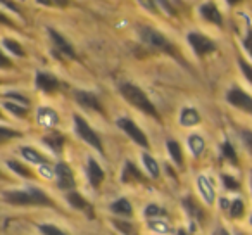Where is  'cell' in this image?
<instances>
[{
	"instance_id": "e0dca14e",
	"label": "cell",
	"mask_w": 252,
	"mask_h": 235,
	"mask_svg": "<svg viewBox=\"0 0 252 235\" xmlns=\"http://www.w3.org/2000/svg\"><path fill=\"white\" fill-rule=\"evenodd\" d=\"M197 123H200V114L197 112V109L193 107H185L180 114V125L182 127H195Z\"/></svg>"
},
{
	"instance_id": "816d5d0a",
	"label": "cell",
	"mask_w": 252,
	"mask_h": 235,
	"mask_svg": "<svg viewBox=\"0 0 252 235\" xmlns=\"http://www.w3.org/2000/svg\"><path fill=\"white\" fill-rule=\"evenodd\" d=\"M251 185H252V171H251Z\"/></svg>"
},
{
	"instance_id": "5b68a950",
	"label": "cell",
	"mask_w": 252,
	"mask_h": 235,
	"mask_svg": "<svg viewBox=\"0 0 252 235\" xmlns=\"http://www.w3.org/2000/svg\"><path fill=\"white\" fill-rule=\"evenodd\" d=\"M74 128H76V134L80 135L87 144H90L92 147L97 149L98 152H104V147H102V142H100V138H98V135L95 134L90 125L78 114L74 116Z\"/></svg>"
},
{
	"instance_id": "484cf974",
	"label": "cell",
	"mask_w": 252,
	"mask_h": 235,
	"mask_svg": "<svg viewBox=\"0 0 252 235\" xmlns=\"http://www.w3.org/2000/svg\"><path fill=\"white\" fill-rule=\"evenodd\" d=\"M4 107L7 109L9 112H12L14 116H18V118H25V116L28 114V107L18 104V102H5Z\"/></svg>"
},
{
	"instance_id": "74e56055",
	"label": "cell",
	"mask_w": 252,
	"mask_h": 235,
	"mask_svg": "<svg viewBox=\"0 0 252 235\" xmlns=\"http://www.w3.org/2000/svg\"><path fill=\"white\" fill-rule=\"evenodd\" d=\"M40 232L43 235H66L61 228L54 227V225H40Z\"/></svg>"
},
{
	"instance_id": "7402d4cb",
	"label": "cell",
	"mask_w": 252,
	"mask_h": 235,
	"mask_svg": "<svg viewBox=\"0 0 252 235\" xmlns=\"http://www.w3.org/2000/svg\"><path fill=\"white\" fill-rule=\"evenodd\" d=\"M166 147H168V152L171 154L173 161L176 163L178 166L183 165V154H182V147L176 140H168L166 142Z\"/></svg>"
},
{
	"instance_id": "f35d334b",
	"label": "cell",
	"mask_w": 252,
	"mask_h": 235,
	"mask_svg": "<svg viewBox=\"0 0 252 235\" xmlns=\"http://www.w3.org/2000/svg\"><path fill=\"white\" fill-rule=\"evenodd\" d=\"M138 4L144 9H147L149 12H152V14H159V7L154 0H138Z\"/></svg>"
},
{
	"instance_id": "f546056e",
	"label": "cell",
	"mask_w": 252,
	"mask_h": 235,
	"mask_svg": "<svg viewBox=\"0 0 252 235\" xmlns=\"http://www.w3.org/2000/svg\"><path fill=\"white\" fill-rule=\"evenodd\" d=\"M112 225H114L116 228H118L121 234H125V235H135V227L130 223V221H121V220H116V221H112Z\"/></svg>"
},
{
	"instance_id": "9a60e30c",
	"label": "cell",
	"mask_w": 252,
	"mask_h": 235,
	"mask_svg": "<svg viewBox=\"0 0 252 235\" xmlns=\"http://www.w3.org/2000/svg\"><path fill=\"white\" fill-rule=\"evenodd\" d=\"M87 175L88 180L94 187H98L102 182H104V169L98 166V163L95 159H88V168H87Z\"/></svg>"
},
{
	"instance_id": "ffe728a7",
	"label": "cell",
	"mask_w": 252,
	"mask_h": 235,
	"mask_svg": "<svg viewBox=\"0 0 252 235\" xmlns=\"http://www.w3.org/2000/svg\"><path fill=\"white\" fill-rule=\"evenodd\" d=\"M183 206H185V209L190 213V216L193 218V220H197L200 225H204V218H206V213L202 211V207L197 206L195 202H193L190 197H187V199H183Z\"/></svg>"
},
{
	"instance_id": "60d3db41",
	"label": "cell",
	"mask_w": 252,
	"mask_h": 235,
	"mask_svg": "<svg viewBox=\"0 0 252 235\" xmlns=\"http://www.w3.org/2000/svg\"><path fill=\"white\" fill-rule=\"evenodd\" d=\"M151 228H152V230H156V232H161V234L169 232V225L166 223V221H158V220L151 221Z\"/></svg>"
},
{
	"instance_id": "f5cc1de1",
	"label": "cell",
	"mask_w": 252,
	"mask_h": 235,
	"mask_svg": "<svg viewBox=\"0 0 252 235\" xmlns=\"http://www.w3.org/2000/svg\"><path fill=\"white\" fill-rule=\"evenodd\" d=\"M251 225H252V216H251Z\"/></svg>"
},
{
	"instance_id": "83f0119b",
	"label": "cell",
	"mask_w": 252,
	"mask_h": 235,
	"mask_svg": "<svg viewBox=\"0 0 252 235\" xmlns=\"http://www.w3.org/2000/svg\"><path fill=\"white\" fill-rule=\"evenodd\" d=\"M142 161H144V166L147 168V171L151 173V176L158 178L159 176V166H158V163H156V159L149 154H144L142 156Z\"/></svg>"
},
{
	"instance_id": "4dcf8cb0",
	"label": "cell",
	"mask_w": 252,
	"mask_h": 235,
	"mask_svg": "<svg viewBox=\"0 0 252 235\" xmlns=\"http://www.w3.org/2000/svg\"><path fill=\"white\" fill-rule=\"evenodd\" d=\"M21 137V134L16 130H11L7 127H0V144H4V142H9L12 138H18Z\"/></svg>"
},
{
	"instance_id": "7a4b0ae2",
	"label": "cell",
	"mask_w": 252,
	"mask_h": 235,
	"mask_svg": "<svg viewBox=\"0 0 252 235\" xmlns=\"http://www.w3.org/2000/svg\"><path fill=\"white\" fill-rule=\"evenodd\" d=\"M138 35H140V40L147 47H151V49L158 50V52L168 54V56L182 61V57H180L178 50H176V47L173 45L171 40H168L161 32H158L156 28H152V26H140V28H138Z\"/></svg>"
},
{
	"instance_id": "c3c4849f",
	"label": "cell",
	"mask_w": 252,
	"mask_h": 235,
	"mask_svg": "<svg viewBox=\"0 0 252 235\" xmlns=\"http://www.w3.org/2000/svg\"><path fill=\"white\" fill-rule=\"evenodd\" d=\"M214 235H230V234H228L224 228H220V230H216V234H214Z\"/></svg>"
},
{
	"instance_id": "6da1fadb",
	"label": "cell",
	"mask_w": 252,
	"mask_h": 235,
	"mask_svg": "<svg viewBox=\"0 0 252 235\" xmlns=\"http://www.w3.org/2000/svg\"><path fill=\"white\" fill-rule=\"evenodd\" d=\"M4 199L14 206H54L52 199L36 187L25 190H9L5 192Z\"/></svg>"
},
{
	"instance_id": "3957f363",
	"label": "cell",
	"mask_w": 252,
	"mask_h": 235,
	"mask_svg": "<svg viewBox=\"0 0 252 235\" xmlns=\"http://www.w3.org/2000/svg\"><path fill=\"white\" fill-rule=\"evenodd\" d=\"M119 92H121L123 97L130 102L133 107L140 109L142 112H145V114L152 116V118H156L158 121H161V116H159L156 105L149 101V97L145 95V92L142 90V88H138L137 85H133V83H123L121 87H119Z\"/></svg>"
},
{
	"instance_id": "8d00e7d4",
	"label": "cell",
	"mask_w": 252,
	"mask_h": 235,
	"mask_svg": "<svg viewBox=\"0 0 252 235\" xmlns=\"http://www.w3.org/2000/svg\"><path fill=\"white\" fill-rule=\"evenodd\" d=\"M238 64H240V69H242V73H244V76L252 83V66L249 63H245V59L240 56H238Z\"/></svg>"
},
{
	"instance_id": "d590c367",
	"label": "cell",
	"mask_w": 252,
	"mask_h": 235,
	"mask_svg": "<svg viewBox=\"0 0 252 235\" xmlns=\"http://www.w3.org/2000/svg\"><path fill=\"white\" fill-rule=\"evenodd\" d=\"M0 4L5 5V7H7L11 12H16V14H18V16H21V18H25V12H23V9L19 7L18 4H16L14 0H0Z\"/></svg>"
},
{
	"instance_id": "52a82bcc",
	"label": "cell",
	"mask_w": 252,
	"mask_h": 235,
	"mask_svg": "<svg viewBox=\"0 0 252 235\" xmlns=\"http://www.w3.org/2000/svg\"><path fill=\"white\" fill-rule=\"evenodd\" d=\"M226 101L230 102L233 107L252 114V97L249 94H245L242 88H231V90H228Z\"/></svg>"
},
{
	"instance_id": "cb8c5ba5",
	"label": "cell",
	"mask_w": 252,
	"mask_h": 235,
	"mask_svg": "<svg viewBox=\"0 0 252 235\" xmlns=\"http://www.w3.org/2000/svg\"><path fill=\"white\" fill-rule=\"evenodd\" d=\"M111 209L118 214H125V216H130L131 214V204L126 199H118L116 202H112Z\"/></svg>"
},
{
	"instance_id": "db71d44e",
	"label": "cell",
	"mask_w": 252,
	"mask_h": 235,
	"mask_svg": "<svg viewBox=\"0 0 252 235\" xmlns=\"http://www.w3.org/2000/svg\"><path fill=\"white\" fill-rule=\"evenodd\" d=\"M0 118H2V112H0Z\"/></svg>"
},
{
	"instance_id": "4316f807",
	"label": "cell",
	"mask_w": 252,
	"mask_h": 235,
	"mask_svg": "<svg viewBox=\"0 0 252 235\" xmlns=\"http://www.w3.org/2000/svg\"><path fill=\"white\" fill-rule=\"evenodd\" d=\"M2 43H4L5 49L11 50L14 56L25 57V50H23V47H21V43H19V42H16V40H12V38H4V40H2Z\"/></svg>"
},
{
	"instance_id": "ab89813d",
	"label": "cell",
	"mask_w": 252,
	"mask_h": 235,
	"mask_svg": "<svg viewBox=\"0 0 252 235\" xmlns=\"http://www.w3.org/2000/svg\"><path fill=\"white\" fill-rule=\"evenodd\" d=\"M221 180H223L224 187H226L228 190H237L238 187H240V183H238L235 178H231L230 175H221Z\"/></svg>"
},
{
	"instance_id": "d4e9b609",
	"label": "cell",
	"mask_w": 252,
	"mask_h": 235,
	"mask_svg": "<svg viewBox=\"0 0 252 235\" xmlns=\"http://www.w3.org/2000/svg\"><path fill=\"white\" fill-rule=\"evenodd\" d=\"M7 166L14 173H18L19 176H23V178H33V173L30 171V168H26V166L21 165V163H18V161H7Z\"/></svg>"
},
{
	"instance_id": "e575fe53",
	"label": "cell",
	"mask_w": 252,
	"mask_h": 235,
	"mask_svg": "<svg viewBox=\"0 0 252 235\" xmlns=\"http://www.w3.org/2000/svg\"><path fill=\"white\" fill-rule=\"evenodd\" d=\"M40 5H47V7H67L69 0H36Z\"/></svg>"
},
{
	"instance_id": "836d02e7",
	"label": "cell",
	"mask_w": 252,
	"mask_h": 235,
	"mask_svg": "<svg viewBox=\"0 0 252 235\" xmlns=\"http://www.w3.org/2000/svg\"><path fill=\"white\" fill-rule=\"evenodd\" d=\"M230 214H231V218H240L242 214H244V202H242L240 199L233 201V202L230 204Z\"/></svg>"
},
{
	"instance_id": "30bf717a",
	"label": "cell",
	"mask_w": 252,
	"mask_h": 235,
	"mask_svg": "<svg viewBox=\"0 0 252 235\" xmlns=\"http://www.w3.org/2000/svg\"><path fill=\"white\" fill-rule=\"evenodd\" d=\"M49 36L52 38V42H54V45H56L57 52L63 54V56L67 57V59H74V57H76L73 45H71V43L67 42V40L64 38V36L61 35L59 32H56L54 28H49Z\"/></svg>"
},
{
	"instance_id": "ee69618b",
	"label": "cell",
	"mask_w": 252,
	"mask_h": 235,
	"mask_svg": "<svg viewBox=\"0 0 252 235\" xmlns=\"http://www.w3.org/2000/svg\"><path fill=\"white\" fill-rule=\"evenodd\" d=\"M242 140H244L245 147H247L249 151L252 152V132H249V130L242 132Z\"/></svg>"
},
{
	"instance_id": "f1b7e54d",
	"label": "cell",
	"mask_w": 252,
	"mask_h": 235,
	"mask_svg": "<svg viewBox=\"0 0 252 235\" xmlns=\"http://www.w3.org/2000/svg\"><path fill=\"white\" fill-rule=\"evenodd\" d=\"M221 152H223V158H226L231 165H238V158H237V154H235V149L231 147L230 142H224L223 147H221Z\"/></svg>"
},
{
	"instance_id": "1f68e13d",
	"label": "cell",
	"mask_w": 252,
	"mask_h": 235,
	"mask_svg": "<svg viewBox=\"0 0 252 235\" xmlns=\"http://www.w3.org/2000/svg\"><path fill=\"white\" fill-rule=\"evenodd\" d=\"M156 4H158V7H161L162 11L166 12L168 16H171V18H175L176 14H178V11H176L175 5L169 2V0H156Z\"/></svg>"
},
{
	"instance_id": "ba28073f",
	"label": "cell",
	"mask_w": 252,
	"mask_h": 235,
	"mask_svg": "<svg viewBox=\"0 0 252 235\" xmlns=\"http://www.w3.org/2000/svg\"><path fill=\"white\" fill-rule=\"evenodd\" d=\"M199 14L202 16L204 21L213 23V25H216V26H223V16H221L220 9L216 7V4H214L213 0H207V2H204V4L200 5Z\"/></svg>"
},
{
	"instance_id": "ac0fdd59",
	"label": "cell",
	"mask_w": 252,
	"mask_h": 235,
	"mask_svg": "<svg viewBox=\"0 0 252 235\" xmlns=\"http://www.w3.org/2000/svg\"><path fill=\"white\" fill-rule=\"evenodd\" d=\"M42 142L47 145V147L50 149V151L54 152H61L64 147V137L61 134H57V132H50L49 135H45V137L42 138Z\"/></svg>"
},
{
	"instance_id": "44dd1931",
	"label": "cell",
	"mask_w": 252,
	"mask_h": 235,
	"mask_svg": "<svg viewBox=\"0 0 252 235\" xmlns=\"http://www.w3.org/2000/svg\"><path fill=\"white\" fill-rule=\"evenodd\" d=\"M21 154L26 161L33 163V165H45L47 163V158L43 154H40L36 149L33 147H21Z\"/></svg>"
},
{
	"instance_id": "f907efd6",
	"label": "cell",
	"mask_w": 252,
	"mask_h": 235,
	"mask_svg": "<svg viewBox=\"0 0 252 235\" xmlns=\"http://www.w3.org/2000/svg\"><path fill=\"white\" fill-rule=\"evenodd\" d=\"M176 235H187V232H183V230H178V232H176Z\"/></svg>"
},
{
	"instance_id": "d6986e66",
	"label": "cell",
	"mask_w": 252,
	"mask_h": 235,
	"mask_svg": "<svg viewBox=\"0 0 252 235\" xmlns=\"http://www.w3.org/2000/svg\"><path fill=\"white\" fill-rule=\"evenodd\" d=\"M67 202H69L73 207H76V209L87 211L90 216H94V214H92V207H90V204H88V201L83 199V197H81L78 192H74V190H71V192L67 194Z\"/></svg>"
},
{
	"instance_id": "f6af8a7d",
	"label": "cell",
	"mask_w": 252,
	"mask_h": 235,
	"mask_svg": "<svg viewBox=\"0 0 252 235\" xmlns=\"http://www.w3.org/2000/svg\"><path fill=\"white\" fill-rule=\"evenodd\" d=\"M7 97H9V99H12V101L18 102V104H21V105H28V104H30V101L25 97V95H19V94H7Z\"/></svg>"
},
{
	"instance_id": "603a6c76",
	"label": "cell",
	"mask_w": 252,
	"mask_h": 235,
	"mask_svg": "<svg viewBox=\"0 0 252 235\" xmlns=\"http://www.w3.org/2000/svg\"><path fill=\"white\" fill-rule=\"evenodd\" d=\"M189 147H190V151H192L193 156H200L204 151V147H206V142H204V138L200 137V135H190L189 137Z\"/></svg>"
},
{
	"instance_id": "2e32d148",
	"label": "cell",
	"mask_w": 252,
	"mask_h": 235,
	"mask_svg": "<svg viewBox=\"0 0 252 235\" xmlns=\"http://www.w3.org/2000/svg\"><path fill=\"white\" fill-rule=\"evenodd\" d=\"M197 187H199V192L202 196V199L206 201L207 204H213L214 202V189H213V183L207 176H199L197 180Z\"/></svg>"
},
{
	"instance_id": "11a10c76",
	"label": "cell",
	"mask_w": 252,
	"mask_h": 235,
	"mask_svg": "<svg viewBox=\"0 0 252 235\" xmlns=\"http://www.w3.org/2000/svg\"><path fill=\"white\" fill-rule=\"evenodd\" d=\"M0 83H2V80H0Z\"/></svg>"
},
{
	"instance_id": "4fadbf2b",
	"label": "cell",
	"mask_w": 252,
	"mask_h": 235,
	"mask_svg": "<svg viewBox=\"0 0 252 235\" xmlns=\"http://www.w3.org/2000/svg\"><path fill=\"white\" fill-rule=\"evenodd\" d=\"M36 120L42 127L45 128H52L59 123V116H57L56 111H52L50 107H40L38 112H36Z\"/></svg>"
},
{
	"instance_id": "d6a6232c",
	"label": "cell",
	"mask_w": 252,
	"mask_h": 235,
	"mask_svg": "<svg viewBox=\"0 0 252 235\" xmlns=\"http://www.w3.org/2000/svg\"><path fill=\"white\" fill-rule=\"evenodd\" d=\"M166 211L162 209V207H159L158 204H151V206H147V209H145V216L147 218H159V216H164Z\"/></svg>"
},
{
	"instance_id": "7c38bea8",
	"label": "cell",
	"mask_w": 252,
	"mask_h": 235,
	"mask_svg": "<svg viewBox=\"0 0 252 235\" xmlns=\"http://www.w3.org/2000/svg\"><path fill=\"white\" fill-rule=\"evenodd\" d=\"M36 88L45 94H54L59 88V80L49 73H38L36 74Z\"/></svg>"
},
{
	"instance_id": "7bdbcfd3",
	"label": "cell",
	"mask_w": 252,
	"mask_h": 235,
	"mask_svg": "<svg viewBox=\"0 0 252 235\" xmlns=\"http://www.w3.org/2000/svg\"><path fill=\"white\" fill-rule=\"evenodd\" d=\"M11 67H12V61L0 50V69H11Z\"/></svg>"
},
{
	"instance_id": "bcb514c9",
	"label": "cell",
	"mask_w": 252,
	"mask_h": 235,
	"mask_svg": "<svg viewBox=\"0 0 252 235\" xmlns=\"http://www.w3.org/2000/svg\"><path fill=\"white\" fill-rule=\"evenodd\" d=\"M0 25H4V26H11V28H14V21H11V19L7 18V16L4 14V12H0Z\"/></svg>"
},
{
	"instance_id": "8fae6325",
	"label": "cell",
	"mask_w": 252,
	"mask_h": 235,
	"mask_svg": "<svg viewBox=\"0 0 252 235\" xmlns=\"http://www.w3.org/2000/svg\"><path fill=\"white\" fill-rule=\"evenodd\" d=\"M56 176L57 183H59V187L63 190H71L74 187V175L66 163H59L56 166Z\"/></svg>"
},
{
	"instance_id": "277c9868",
	"label": "cell",
	"mask_w": 252,
	"mask_h": 235,
	"mask_svg": "<svg viewBox=\"0 0 252 235\" xmlns=\"http://www.w3.org/2000/svg\"><path fill=\"white\" fill-rule=\"evenodd\" d=\"M187 40H189L190 47H192V50L195 52V56L200 57V59H202L204 56H207V54L216 50V43H214L209 36L202 35V33H195V32L189 33Z\"/></svg>"
},
{
	"instance_id": "8992f818",
	"label": "cell",
	"mask_w": 252,
	"mask_h": 235,
	"mask_svg": "<svg viewBox=\"0 0 252 235\" xmlns=\"http://www.w3.org/2000/svg\"><path fill=\"white\" fill-rule=\"evenodd\" d=\"M118 127L121 128V130L125 132V134L128 135V137H130L135 144H138L140 147H144V149H149V140H147V137H145V134L133 123V121L130 120V118H119Z\"/></svg>"
},
{
	"instance_id": "681fc988",
	"label": "cell",
	"mask_w": 252,
	"mask_h": 235,
	"mask_svg": "<svg viewBox=\"0 0 252 235\" xmlns=\"http://www.w3.org/2000/svg\"><path fill=\"white\" fill-rule=\"evenodd\" d=\"M221 207H224V209H226V207H230V204H228L226 199H221Z\"/></svg>"
},
{
	"instance_id": "7dc6e473",
	"label": "cell",
	"mask_w": 252,
	"mask_h": 235,
	"mask_svg": "<svg viewBox=\"0 0 252 235\" xmlns=\"http://www.w3.org/2000/svg\"><path fill=\"white\" fill-rule=\"evenodd\" d=\"M242 0H226V4L228 5H231V7H233V5H237V4H240Z\"/></svg>"
},
{
	"instance_id": "5bb4252c",
	"label": "cell",
	"mask_w": 252,
	"mask_h": 235,
	"mask_svg": "<svg viewBox=\"0 0 252 235\" xmlns=\"http://www.w3.org/2000/svg\"><path fill=\"white\" fill-rule=\"evenodd\" d=\"M123 183H130V182H145V176L140 173V169L133 165L131 161H126L125 168H123V176H121Z\"/></svg>"
},
{
	"instance_id": "9c48e42d",
	"label": "cell",
	"mask_w": 252,
	"mask_h": 235,
	"mask_svg": "<svg viewBox=\"0 0 252 235\" xmlns=\"http://www.w3.org/2000/svg\"><path fill=\"white\" fill-rule=\"evenodd\" d=\"M74 99L76 102L85 109H90V111H95V112H100L104 114V109H102L100 102H98L97 95L92 94V92H85V90H78L74 92Z\"/></svg>"
},
{
	"instance_id": "b9f144b4",
	"label": "cell",
	"mask_w": 252,
	"mask_h": 235,
	"mask_svg": "<svg viewBox=\"0 0 252 235\" xmlns=\"http://www.w3.org/2000/svg\"><path fill=\"white\" fill-rule=\"evenodd\" d=\"M242 45H244V49L247 50V54L252 57V28H249L247 35H245V38L242 40Z\"/></svg>"
}]
</instances>
